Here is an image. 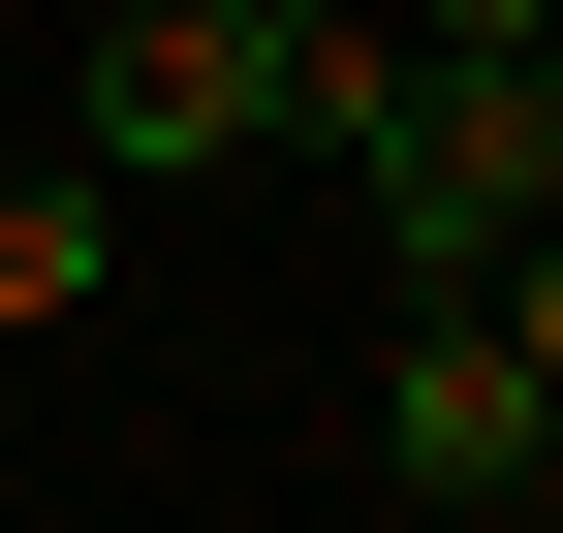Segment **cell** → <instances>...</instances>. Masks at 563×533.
Segmentation results:
<instances>
[{
	"label": "cell",
	"instance_id": "1",
	"mask_svg": "<svg viewBox=\"0 0 563 533\" xmlns=\"http://www.w3.org/2000/svg\"><path fill=\"white\" fill-rule=\"evenodd\" d=\"M344 188H376V283H470L563 157H532V95H501V63H439V32H407V95L344 126Z\"/></svg>",
	"mask_w": 563,
	"mask_h": 533
},
{
	"label": "cell",
	"instance_id": "4",
	"mask_svg": "<svg viewBox=\"0 0 563 533\" xmlns=\"http://www.w3.org/2000/svg\"><path fill=\"white\" fill-rule=\"evenodd\" d=\"M63 314H125V188H95V157L0 188V346H63Z\"/></svg>",
	"mask_w": 563,
	"mask_h": 533
},
{
	"label": "cell",
	"instance_id": "2",
	"mask_svg": "<svg viewBox=\"0 0 563 533\" xmlns=\"http://www.w3.org/2000/svg\"><path fill=\"white\" fill-rule=\"evenodd\" d=\"M376 502H563V409H532V346L470 283L376 314Z\"/></svg>",
	"mask_w": 563,
	"mask_h": 533
},
{
	"label": "cell",
	"instance_id": "3",
	"mask_svg": "<svg viewBox=\"0 0 563 533\" xmlns=\"http://www.w3.org/2000/svg\"><path fill=\"white\" fill-rule=\"evenodd\" d=\"M282 157V0H125L95 32V188H220Z\"/></svg>",
	"mask_w": 563,
	"mask_h": 533
},
{
	"label": "cell",
	"instance_id": "5",
	"mask_svg": "<svg viewBox=\"0 0 563 533\" xmlns=\"http://www.w3.org/2000/svg\"><path fill=\"white\" fill-rule=\"evenodd\" d=\"M407 32H439V63H501V32H563V0H407Z\"/></svg>",
	"mask_w": 563,
	"mask_h": 533
}]
</instances>
